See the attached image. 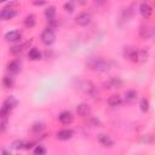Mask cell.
<instances>
[{
    "label": "cell",
    "instance_id": "cell-28",
    "mask_svg": "<svg viewBox=\"0 0 155 155\" xmlns=\"http://www.w3.org/2000/svg\"><path fill=\"white\" fill-rule=\"evenodd\" d=\"M22 50H23V46H12L11 48H10V51H11V53H13V54H18V53H21L22 52Z\"/></svg>",
    "mask_w": 155,
    "mask_h": 155
},
{
    "label": "cell",
    "instance_id": "cell-26",
    "mask_svg": "<svg viewBox=\"0 0 155 155\" xmlns=\"http://www.w3.org/2000/svg\"><path fill=\"white\" fill-rule=\"evenodd\" d=\"M63 8H64V11H65V12L71 13V12L74 11V8H75L74 2H73V1H68V2H65V4H64V6H63Z\"/></svg>",
    "mask_w": 155,
    "mask_h": 155
},
{
    "label": "cell",
    "instance_id": "cell-14",
    "mask_svg": "<svg viewBox=\"0 0 155 155\" xmlns=\"http://www.w3.org/2000/svg\"><path fill=\"white\" fill-rule=\"evenodd\" d=\"M5 40H7V41H18V40H21V38H22V33L19 31V30H11V31H7L6 34H5Z\"/></svg>",
    "mask_w": 155,
    "mask_h": 155
},
{
    "label": "cell",
    "instance_id": "cell-31",
    "mask_svg": "<svg viewBox=\"0 0 155 155\" xmlns=\"http://www.w3.org/2000/svg\"><path fill=\"white\" fill-rule=\"evenodd\" d=\"M46 4V0H33V5L35 6H42Z\"/></svg>",
    "mask_w": 155,
    "mask_h": 155
},
{
    "label": "cell",
    "instance_id": "cell-24",
    "mask_svg": "<svg viewBox=\"0 0 155 155\" xmlns=\"http://www.w3.org/2000/svg\"><path fill=\"white\" fill-rule=\"evenodd\" d=\"M12 147H13L15 149H17V150H19V149H25V143H24L23 140H21V139H17V140H13V142H12Z\"/></svg>",
    "mask_w": 155,
    "mask_h": 155
},
{
    "label": "cell",
    "instance_id": "cell-21",
    "mask_svg": "<svg viewBox=\"0 0 155 155\" xmlns=\"http://www.w3.org/2000/svg\"><path fill=\"white\" fill-rule=\"evenodd\" d=\"M44 15H45V17H46L48 21H50V19H53L54 16H56V7H54V6H48V7H46L45 11H44Z\"/></svg>",
    "mask_w": 155,
    "mask_h": 155
},
{
    "label": "cell",
    "instance_id": "cell-8",
    "mask_svg": "<svg viewBox=\"0 0 155 155\" xmlns=\"http://www.w3.org/2000/svg\"><path fill=\"white\" fill-rule=\"evenodd\" d=\"M97 139L98 142L101 143V145H103L104 148H113L114 145V140L110 138V136L108 134H104V133H99L97 136Z\"/></svg>",
    "mask_w": 155,
    "mask_h": 155
},
{
    "label": "cell",
    "instance_id": "cell-2",
    "mask_svg": "<svg viewBox=\"0 0 155 155\" xmlns=\"http://www.w3.org/2000/svg\"><path fill=\"white\" fill-rule=\"evenodd\" d=\"M17 103H18V102H17V99H16L15 97H12V96L7 97V98L4 101L2 107H1V111H0L1 119H6L7 115H10V113L16 108Z\"/></svg>",
    "mask_w": 155,
    "mask_h": 155
},
{
    "label": "cell",
    "instance_id": "cell-15",
    "mask_svg": "<svg viewBox=\"0 0 155 155\" xmlns=\"http://www.w3.org/2000/svg\"><path fill=\"white\" fill-rule=\"evenodd\" d=\"M139 12L140 15L144 17V18H149L151 15H153V7L147 4V2H143L140 6H139Z\"/></svg>",
    "mask_w": 155,
    "mask_h": 155
},
{
    "label": "cell",
    "instance_id": "cell-18",
    "mask_svg": "<svg viewBox=\"0 0 155 155\" xmlns=\"http://www.w3.org/2000/svg\"><path fill=\"white\" fill-rule=\"evenodd\" d=\"M28 57H29L31 61H39V59H41V52H40L38 48L33 47V48L29 50V52H28Z\"/></svg>",
    "mask_w": 155,
    "mask_h": 155
},
{
    "label": "cell",
    "instance_id": "cell-32",
    "mask_svg": "<svg viewBox=\"0 0 155 155\" xmlns=\"http://www.w3.org/2000/svg\"><path fill=\"white\" fill-rule=\"evenodd\" d=\"M70 1H73L74 4H78V5H84L85 4V0H70Z\"/></svg>",
    "mask_w": 155,
    "mask_h": 155
},
{
    "label": "cell",
    "instance_id": "cell-30",
    "mask_svg": "<svg viewBox=\"0 0 155 155\" xmlns=\"http://www.w3.org/2000/svg\"><path fill=\"white\" fill-rule=\"evenodd\" d=\"M6 127H7V119H1V122H0V131H1V132H5V131H6Z\"/></svg>",
    "mask_w": 155,
    "mask_h": 155
},
{
    "label": "cell",
    "instance_id": "cell-4",
    "mask_svg": "<svg viewBox=\"0 0 155 155\" xmlns=\"http://www.w3.org/2000/svg\"><path fill=\"white\" fill-rule=\"evenodd\" d=\"M40 39H41V41H42L44 45L51 46V45L56 41V34H54V31L52 30V28L48 27V28H46V29L41 33Z\"/></svg>",
    "mask_w": 155,
    "mask_h": 155
},
{
    "label": "cell",
    "instance_id": "cell-34",
    "mask_svg": "<svg viewBox=\"0 0 155 155\" xmlns=\"http://www.w3.org/2000/svg\"><path fill=\"white\" fill-rule=\"evenodd\" d=\"M0 1H1V2H5V1H7V0H0Z\"/></svg>",
    "mask_w": 155,
    "mask_h": 155
},
{
    "label": "cell",
    "instance_id": "cell-7",
    "mask_svg": "<svg viewBox=\"0 0 155 155\" xmlns=\"http://www.w3.org/2000/svg\"><path fill=\"white\" fill-rule=\"evenodd\" d=\"M17 16V11L12 7H5L1 10L0 12V18L2 21H8V19H12L13 17Z\"/></svg>",
    "mask_w": 155,
    "mask_h": 155
},
{
    "label": "cell",
    "instance_id": "cell-19",
    "mask_svg": "<svg viewBox=\"0 0 155 155\" xmlns=\"http://www.w3.org/2000/svg\"><path fill=\"white\" fill-rule=\"evenodd\" d=\"M35 24H36V17L34 15H28L24 18V25L27 28H33Z\"/></svg>",
    "mask_w": 155,
    "mask_h": 155
},
{
    "label": "cell",
    "instance_id": "cell-6",
    "mask_svg": "<svg viewBox=\"0 0 155 155\" xmlns=\"http://www.w3.org/2000/svg\"><path fill=\"white\" fill-rule=\"evenodd\" d=\"M91 19H92V17H91V15L88 12H80L75 17V23L79 24V25H81V27H85V25L90 24Z\"/></svg>",
    "mask_w": 155,
    "mask_h": 155
},
{
    "label": "cell",
    "instance_id": "cell-17",
    "mask_svg": "<svg viewBox=\"0 0 155 155\" xmlns=\"http://www.w3.org/2000/svg\"><path fill=\"white\" fill-rule=\"evenodd\" d=\"M122 103V98L119 96V94H111L109 98H108V104L111 107V108H116L119 105H121Z\"/></svg>",
    "mask_w": 155,
    "mask_h": 155
},
{
    "label": "cell",
    "instance_id": "cell-13",
    "mask_svg": "<svg viewBox=\"0 0 155 155\" xmlns=\"http://www.w3.org/2000/svg\"><path fill=\"white\" fill-rule=\"evenodd\" d=\"M73 136H74V132H73V130H69V128L61 130V131H58L57 134H56L57 139H59V140H69Z\"/></svg>",
    "mask_w": 155,
    "mask_h": 155
},
{
    "label": "cell",
    "instance_id": "cell-1",
    "mask_svg": "<svg viewBox=\"0 0 155 155\" xmlns=\"http://www.w3.org/2000/svg\"><path fill=\"white\" fill-rule=\"evenodd\" d=\"M86 65H87L90 69L97 70V71H101V73L108 71L109 68H110L108 61H105V59L102 58V57H90V58H87Z\"/></svg>",
    "mask_w": 155,
    "mask_h": 155
},
{
    "label": "cell",
    "instance_id": "cell-10",
    "mask_svg": "<svg viewBox=\"0 0 155 155\" xmlns=\"http://www.w3.org/2000/svg\"><path fill=\"white\" fill-rule=\"evenodd\" d=\"M154 34H155V29L151 28V27L143 25L139 29V35H140L142 39H150L151 36H154Z\"/></svg>",
    "mask_w": 155,
    "mask_h": 155
},
{
    "label": "cell",
    "instance_id": "cell-27",
    "mask_svg": "<svg viewBox=\"0 0 155 155\" xmlns=\"http://www.w3.org/2000/svg\"><path fill=\"white\" fill-rule=\"evenodd\" d=\"M44 128H45V125H44L42 122H36V124H34L33 127H31V130H33L34 132H36V133H38V132L40 133Z\"/></svg>",
    "mask_w": 155,
    "mask_h": 155
},
{
    "label": "cell",
    "instance_id": "cell-22",
    "mask_svg": "<svg viewBox=\"0 0 155 155\" xmlns=\"http://www.w3.org/2000/svg\"><path fill=\"white\" fill-rule=\"evenodd\" d=\"M149 107H150L149 101H148L147 98H142L140 102H139V108H140V110H142L143 113H147V111L149 110Z\"/></svg>",
    "mask_w": 155,
    "mask_h": 155
},
{
    "label": "cell",
    "instance_id": "cell-33",
    "mask_svg": "<svg viewBox=\"0 0 155 155\" xmlns=\"http://www.w3.org/2000/svg\"><path fill=\"white\" fill-rule=\"evenodd\" d=\"M96 4H98V5H103V4H105L107 2V0H93Z\"/></svg>",
    "mask_w": 155,
    "mask_h": 155
},
{
    "label": "cell",
    "instance_id": "cell-12",
    "mask_svg": "<svg viewBox=\"0 0 155 155\" xmlns=\"http://www.w3.org/2000/svg\"><path fill=\"white\" fill-rule=\"evenodd\" d=\"M58 120H59L62 124H64V125H69V124L73 122L74 116H73V114H71L70 111L64 110V111H62V113L58 115Z\"/></svg>",
    "mask_w": 155,
    "mask_h": 155
},
{
    "label": "cell",
    "instance_id": "cell-9",
    "mask_svg": "<svg viewBox=\"0 0 155 155\" xmlns=\"http://www.w3.org/2000/svg\"><path fill=\"white\" fill-rule=\"evenodd\" d=\"M76 113L79 116H82V117H87L91 115V107L87 104V103H80L78 107H76Z\"/></svg>",
    "mask_w": 155,
    "mask_h": 155
},
{
    "label": "cell",
    "instance_id": "cell-11",
    "mask_svg": "<svg viewBox=\"0 0 155 155\" xmlns=\"http://www.w3.org/2000/svg\"><path fill=\"white\" fill-rule=\"evenodd\" d=\"M22 69V63L21 61L18 59H15V61H11L8 64H7V71H10L11 74H17L19 73Z\"/></svg>",
    "mask_w": 155,
    "mask_h": 155
},
{
    "label": "cell",
    "instance_id": "cell-5",
    "mask_svg": "<svg viewBox=\"0 0 155 155\" xmlns=\"http://www.w3.org/2000/svg\"><path fill=\"white\" fill-rule=\"evenodd\" d=\"M124 56L132 61V62H139L140 58H139V50L134 48V47H131V46H127L124 48Z\"/></svg>",
    "mask_w": 155,
    "mask_h": 155
},
{
    "label": "cell",
    "instance_id": "cell-25",
    "mask_svg": "<svg viewBox=\"0 0 155 155\" xmlns=\"http://www.w3.org/2000/svg\"><path fill=\"white\" fill-rule=\"evenodd\" d=\"M122 16H124L125 19H130V18H132V17H133V10H132L131 7H126V8H124V11H122Z\"/></svg>",
    "mask_w": 155,
    "mask_h": 155
},
{
    "label": "cell",
    "instance_id": "cell-3",
    "mask_svg": "<svg viewBox=\"0 0 155 155\" xmlns=\"http://www.w3.org/2000/svg\"><path fill=\"white\" fill-rule=\"evenodd\" d=\"M79 88L87 96H91V97H94L97 94V88L96 86L90 81V80H84L79 84Z\"/></svg>",
    "mask_w": 155,
    "mask_h": 155
},
{
    "label": "cell",
    "instance_id": "cell-23",
    "mask_svg": "<svg viewBox=\"0 0 155 155\" xmlns=\"http://www.w3.org/2000/svg\"><path fill=\"white\" fill-rule=\"evenodd\" d=\"M33 153H34L35 155H45V154L47 153V150H46V148L42 147V145H36V147L33 149Z\"/></svg>",
    "mask_w": 155,
    "mask_h": 155
},
{
    "label": "cell",
    "instance_id": "cell-16",
    "mask_svg": "<svg viewBox=\"0 0 155 155\" xmlns=\"http://www.w3.org/2000/svg\"><path fill=\"white\" fill-rule=\"evenodd\" d=\"M138 99V92L134 90H128L125 92V101L127 103H134Z\"/></svg>",
    "mask_w": 155,
    "mask_h": 155
},
{
    "label": "cell",
    "instance_id": "cell-29",
    "mask_svg": "<svg viewBox=\"0 0 155 155\" xmlns=\"http://www.w3.org/2000/svg\"><path fill=\"white\" fill-rule=\"evenodd\" d=\"M121 85H122V81L119 80L117 78L116 79H111V81H110V86L111 87H120Z\"/></svg>",
    "mask_w": 155,
    "mask_h": 155
},
{
    "label": "cell",
    "instance_id": "cell-20",
    "mask_svg": "<svg viewBox=\"0 0 155 155\" xmlns=\"http://www.w3.org/2000/svg\"><path fill=\"white\" fill-rule=\"evenodd\" d=\"M2 85L5 88H12L15 85V79L11 75H5L2 79Z\"/></svg>",
    "mask_w": 155,
    "mask_h": 155
}]
</instances>
